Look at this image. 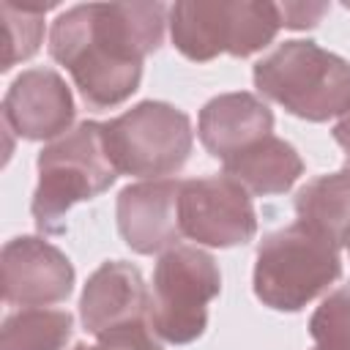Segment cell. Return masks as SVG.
<instances>
[{"mask_svg": "<svg viewBox=\"0 0 350 350\" xmlns=\"http://www.w3.org/2000/svg\"><path fill=\"white\" fill-rule=\"evenodd\" d=\"M164 3H82L63 11L49 30V55L79 88L93 109L131 98L142 82V63L164 41L170 25Z\"/></svg>", "mask_w": 350, "mask_h": 350, "instance_id": "cell-1", "label": "cell"}, {"mask_svg": "<svg viewBox=\"0 0 350 350\" xmlns=\"http://www.w3.org/2000/svg\"><path fill=\"white\" fill-rule=\"evenodd\" d=\"M36 167L38 186L33 191L30 213L36 227L46 235H63L66 213L77 202L104 194L118 178V170L107 156L104 123L98 120H82L44 145Z\"/></svg>", "mask_w": 350, "mask_h": 350, "instance_id": "cell-2", "label": "cell"}, {"mask_svg": "<svg viewBox=\"0 0 350 350\" xmlns=\"http://www.w3.org/2000/svg\"><path fill=\"white\" fill-rule=\"evenodd\" d=\"M254 88L290 115L323 123L350 112V63L314 41L293 38L254 63Z\"/></svg>", "mask_w": 350, "mask_h": 350, "instance_id": "cell-3", "label": "cell"}, {"mask_svg": "<svg viewBox=\"0 0 350 350\" xmlns=\"http://www.w3.org/2000/svg\"><path fill=\"white\" fill-rule=\"evenodd\" d=\"M339 276V246L298 219L268 232L257 246L254 295L273 312H301Z\"/></svg>", "mask_w": 350, "mask_h": 350, "instance_id": "cell-4", "label": "cell"}, {"mask_svg": "<svg viewBox=\"0 0 350 350\" xmlns=\"http://www.w3.org/2000/svg\"><path fill=\"white\" fill-rule=\"evenodd\" d=\"M282 27L279 3L262 0H180L170 5L175 49L208 63L219 55L249 57L265 49Z\"/></svg>", "mask_w": 350, "mask_h": 350, "instance_id": "cell-5", "label": "cell"}, {"mask_svg": "<svg viewBox=\"0 0 350 350\" xmlns=\"http://www.w3.org/2000/svg\"><path fill=\"white\" fill-rule=\"evenodd\" d=\"M104 145L118 175L161 180L189 161L194 131L175 104L139 101L104 123Z\"/></svg>", "mask_w": 350, "mask_h": 350, "instance_id": "cell-6", "label": "cell"}, {"mask_svg": "<svg viewBox=\"0 0 350 350\" xmlns=\"http://www.w3.org/2000/svg\"><path fill=\"white\" fill-rule=\"evenodd\" d=\"M221 293V273L213 254L178 243L159 254L148 323L170 345H189L208 328V304Z\"/></svg>", "mask_w": 350, "mask_h": 350, "instance_id": "cell-7", "label": "cell"}, {"mask_svg": "<svg viewBox=\"0 0 350 350\" xmlns=\"http://www.w3.org/2000/svg\"><path fill=\"white\" fill-rule=\"evenodd\" d=\"M180 232L202 246H243L257 235L252 194L230 175L189 178L178 200Z\"/></svg>", "mask_w": 350, "mask_h": 350, "instance_id": "cell-8", "label": "cell"}, {"mask_svg": "<svg viewBox=\"0 0 350 350\" xmlns=\"http://www.w3.org/2000/svg\"><path fill=\"white\" fill-rule=\"evenodd\" d=\"M3 298L11 306H49L60 304L74 290V265L55 243L19 235L3 246Z\"/></svg>", "mask_w": 350, "mask_h": 350, "instance_id": "cell-9", "label": "cell"}, {"mask_svg": "<svg viewBox=\"0 0 350 350\" xmlns=\"http://www.w3.org/2000/svg\"><path fill=\"white\" fill-rule=\"evenodd\" d=\"M71 123L74 96L55 68H27L5 90L3 126L22 139H57Z\"/></svg>", "mask_w": 350, "mask_h": 350, "instance_id": "cell-10", "label": "cell"}, {"mask_svg": "<svg viewBox=\"0 0 350 350\" xmlns=\"http://www.w3.org/2000/svg\"><path fill=\"white\" fill-rule=\"evenodd\" d=\"M180 183L172 178L129 183L118 194V232L137 254H164L180 241Z\"/></svg>", "mask_w": 350, "mask_h": 350, "instance_id": "cell-11", "label": "cell"}, {"mask_svg": "<svg viewBox=\"0 0 350 350\" xmlns=\"http://www.w3.org/2000/svg\"><path fill=\"white\" fill-rule=\"evenodd\" d=\"M148 314L150 293L137 265L107 260L88 276L79 298V317L88 334L101 336L120 325L148 323Z\"/></svg>", "mask_w": 350, "mask_h": 350, "instance_id": "cell-12", "label": "cell"}, {"mask_svg": "<svg viewBox=\"0 0 350 350\" xmlns=\"http://www.w3.org/2000/svg\"><path fill=\"white\" fill-rule=\"evenodd\" d=\"M271 131H273V112L262 98L246 90L213 96L200 109V120H197V134L202 148L221 161L260 142Z\"/></svg>", "mask_w": 350, "mask_h": 350, "instance_id": "cell-13", "label": "cell"}, {"mask_svg": "<svg viewBox=\"0 0 350 350\" xmlns=\"http://www.w3.org/2000/svg\"><path fill=\"white\" fill-rule=\"evenodd\" d=\"M224 175L254 197L284 194L304 175V159L287 139L268 134L246 150L230 156L224 161Z\"/></svg>", "mask_w": 350, "mask_h": 350, "instance_id": "cell-14", "label": "cell"}, {"mask_svg": "<svg viewBox=\"0 0 350 350\" xmlns=\"http://www.w3.org/2000/svg\"><path fill=\"white\" fill-rule=\"evenodd\" d=\"M295 216L342 249L350 238V167L306 180L295 191Z\"/></svg>", "mask_w": 350, "mask_h": 350, "instance_id": "cell-15", "label": "cell"}, {"mask_svg": "<svg viewBox=\"0 0 350 350\" xmlns=\"http://www.w3.org/2000/svg\"><path fill=\"white\" fill-rule=\"evenodd\" d=\"M74 334V317L66 309L30 306L11 312L0 325V350H63Z\"/></svg>", "mask_w": 350, "mask_h": 350, "instance_id": "cell-16", "label": "cell"}, {"mask_svg": "<svg viewBox=\"0 0 350 350\" xmlns=\"http://www.w3.org/2000/svg\"><path fill=\"white\" fill-rule=\"evenodd\" d=\"M52 5H16L5 0L0 5L5 27V55L0 71H11L16 63L33 57L44 41V14Z\"/></svg>", "mask_w": 350, "mask_h": 350, "instance_id": "cell-17", "label": "cell"}, {"mask_svg": "<svg viewBox=\"0 0 350 350\" xmlns=\"http://www.w3.org/2000/svg\"><path fill=\"white\" fill-rule=\"evenodd\" d=\"M314 350H350V284L334 290L309 320Z\"/></svg>", "mask_w": 350, "mask_h": 350, "instance_id": "cell-18", "label": "cell"}, {"mask_svg": "<svg viewBox=\"0 0 350 350\" xmlns=\"http://www.w3.org/2000/svg\"><path fill=\"white\" fill-rule=\"evenodd\" d=\"M98 350H161L150 323H131L96 336Z\"/></svg>", "mask_w": 350, "mask_h": 350, "instance_id": "cell-19", "label": "cell"}, {"mask_svg": "<svg viewBox=\"0 0 350 350\" xmlns=\"http://www.w3.org/2000/svg\"><path fill=\"white\" fill-rule=\"evenodd\" d=\"M328 8H331L328 3H279L282 27H290V30L314 27L328 14Z\"/></svg>", "mask_w": 350, "mask_h": 350, "instance_id": "cell-20", "label": "cell"}, {"mask_svg": "<svg viewBox=\"0 0 350 350\" xmlns=\"http://www.w3.org/2000/svg\"><path fill=\"white\" fill-rule=\"evenodd\" d=\"M331 134H334L336 145L345 150V156H347V161H350V112H347L345 118H339V123L331 129Z\"/></svg>", "mask_w": 350, "mask_h": 350, "instance_id": "cell-21", "label": "cell"}, {"mask_svg": "<svg viewBox=\"0 0 350 350\" xmlns=\"http://www.w3.org/2000/svg\"><path fill=\"white\" fill-rule=\"evenodd\" d=\"M71 350H98V345H85V342H77Z\"/></svg>", "mask_w": 350, "mask_h": 350, "instance_id": "cell-22", "label": "cell"}, {"mask_svg": "<svg viewBox=\"0 0 350 350\" xmlns=\"http://www.w3.org/2000/svg\"><path fill=\"white\" fill-rule=\"evenodd\" d=\"M345 246H347V252H350V238H347V243H345Z\"/></svg>", "mask_w": 350, "mask_h": 350, "instance_id": "cell-23", "label": "cell"}, {"mask_svg": "<svg viewBox=\"0 0 350 350\" xmlns=\"http://www.w3.org/2000/svg\"><path fill=\"white\" fill-rule=\"evenodd\" d=\"M345 167H350V161H347V164H345Z\"/></svg>", "mask_w": 350, "mask_h": 350, "instance_id": "cell-24", "label": "cell"}]
</instances>
